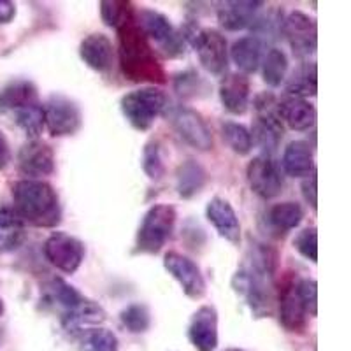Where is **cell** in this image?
I'll return each instance as SVG.
<instances>
[{"instance_id": "cell-1", "label": "cell", "mask_w": 351, "mask_h": 351, "mask_svg": "<svg viewBox=\"0 0 351 351\" xmlns=\"http://www.w3.org/2000/svg\"><path fill=\"white\" fill-rule=\"evenodd\" d=\"M278 269V253L263 243H253L247 250L246 263L236 272L232 287L246 299L256 318L272 313V281Z\"/></svg>"}, {"instance_id": "cell-2", "label": "cell", "mask_w": 351, "mask_h": 351, "mask_svg": "<svg viewBox=\"0 0 351 351\" xmlns=\"http://www.w3.org/2000/svg\"><path fill=\"white\" fill-rule=\"evenodd\" d=\"M118 43H120V65L125 77L134 83L164 84L167 81V74L156 58L148 37L144 36L136 21L118 30Z\"/></svg>"}, {"instance_id": "cell-3", "label": "cell", "mask_w": 351, "mask_h": 351, "mask_svg": "<svg viewBox=\"0 0 351 351\" xmlns=\"http://www.w3.org/2000/svg\"><path fill=\"white\" fill-rule=\"evenodd\" d=\"M14 213L25 225L51 228L60 223L62 206L58 193L43 180H20L12 184Z\"/></svg>"}, {"instance_id": "cell-4", "label": "cell", "mask_w": 351, "mask_h": 351, "mask_svg": "<svg viewBox=\"0 0 351 351\" xmlns=\"http://www.w3.org/2000/svg\"><path fill=\"white\" fill-rule=\"evenodd\" d=\"M167 95L155 86H144L121 97L120 108L128 123L139 132H148L156 118L167 109Z\"/></svg>"}, {"instance_id": "cell-5", "label": "cell", "mask_w": 351, "mask_h": 351, "mask_svg": "<svg viewBox=\"0 0 351 351\" xmlns=\"http://www.w3.org/2000/svg\"><path fill=\"white\" fill-rule=\"evenodd\" d=\"M253 106H255L256 118L250 134L253 143H256V146L263 152L262 155L271 156L278 149L285 134L283 121L278 114V100L271 92H263L255 97Z\"/></svg>"}, {"instance_id": "cell-6", "label": "cell", "mask_w": 351, "mask_h": 351, "mask_svg": "<svg viewBox=\"0 0 351 351\" xmlns=\"http://www.w3.org/2000/svg\"><path fill=\"white\" fill-rule=\"evenodd\" d=\"M176 225V209L169 204H155L144 215L136 237V252L155 255L165 246Z\"/></svg>"}, {"instance_id": "cell-7", "label": "cell", "mask_w": 351, "mask_h": 351, "mask_svg": "<svg viewBox=\"0 0 351 351\" xmlns=\"http://www.w3.org/2000/svg\"><path fill=\"white\" fill-rule=\"evenodd\" d=\"M184 43H190L199 55L202 67L213 76H225L228 69L227 39L215 28H188L181 32Z\"/></svg>"}, {"instance_id": "cell-8", "label": "cell", "mask_w": 351, "mask_h": 351, "mask_svg": "<svg viewBox=\"0 0 351 351\" xmlns=\"http://www.w3.org/2000/svg\"><path fill=\"white\" fill-rule=\"evenodd\" d=\"M141 30L148 39L155 40V44L169 58H178L184 55V39L181 32H178L165 14L153 9H144L139 14Z\"/></svg>"}, {"instance_id": "cell-9", "label": "cell", "mask_w": 351, "mask_h": 351, "mask_svg": "<svg viewBox=\"0 0 351 351\" xmlns=\"http://www.w3.org/2000/svg\"><path fill=\"white\" fill-rule=\"evenodd\" d=\"M43 109L44 127L48 128L53 137L74 136L83 125L80 106L69 97L60 95V93L49 97Z\"/></svg>"}, {"instance_id": "cell-10", "label": "cell", "mask_w": 351, "mask_h": 351, "mask_svg": "<svg viewBox=\"0 0 351 351\" xmlns=\"http://www.w3.org/2000/svg\"><path fill=\"white\" fill-rule=\"evenodd\" d=\"M86 247L83 241L67 232H53L44 243V256L53 267L65 274H74L83 263Z\"/></svg>"}, {"instance_id": "cell-11", "label": "cell", "mask_w": 351, "mask_h": 351, "mask_svg": "<svg viewBox=\"0 0 351 351\" xmlns=\"http://www.w3.org/2000/svg\"><path fill=\"white\" fill-rule=\"evenodd\" d=\"M172 128L178 132V136L192 146L197 152H209L215 146L213 141V134L209 130L208 123L202 118V114L184 106H178V108L171 109L169 114Z\"/></svg>"}, {"instance_id": "cell-12", "label": "cell", "mask_w": 351, "mask_h": 351, "mask_svg": "<svg viewBox=\"0 0 351 351\" xmlns=\"http://www.w3.org/2000/svg\"><path fill=\"white\" fill-rule=\"evenodd\" d=\"M246 178L252 192L263 200L274 199L283 190L285 183L281 167L269 155L255 156L247 165Z\"/></svg>"}, {"instance_id": "cell-13", "label": "cell", "mask_w": 351, "mask_h": 351, "mask_svg": "<svg viewBox=\"0 0 351 351\" xmlns=\"http://www.w3.org/2000/svg\"><path fill=\"white\" fill-rule=\"evenodd\" d=\"M164 267L181 285L184 295L195 300L202 299L206 293V280L192 258L178 252H169L164 256Z\"/></svg>"}, {"instance_id": "cell-14", "label": "cell", "mask_w": 351, "mask_h": 351, "mask_svg": "<svg viewBox=\"0 0 351 351\" xmlns=\"http://www.w3.org/2000/svg\"><path fill=\"white\" fill-rule=\"evenodd\" d=\"M283 34L299 58H309L316 49V21L302 11H291L283 20Z\"/></svg>"}, {"instance_id": "cell-15", "label": "cell", "mask_w": 351, "mask_h": 351, "mask_svg": "<svg viewBox=\"0 0 351 351\" xmlns=\"http://www.w3.org/2000/svg\"><path fill=\"white\" fill-rule=\"evenodd\" d=\"M18 169L27 180H39L55 172V153L51 146L39 139L28 141L18 152Z\"/></svg>"}, {"instance_id": "cell-16", "label": "cell", "mask_w": 351, "mask_h": 351, "mask_svg": "<svg viewBox=\"0 0 351 351\" xmlns=\"http://www.w3.org/2000/svg\"><path fill=\"white\" fill-rule=\"evenodd\" d=\"M188 339L197 351H215L218 346V313L213 306L199 307L188 327Z\"/></svg>"}, {"instance_id": "cell-17", "label": "cell", "mask_w": 351, "mask_h": 351, "mask_svg": "<svg viewBox=\"0 0 351 351\" xmlns=\"http://www.w3.org/2000/svg\"><path fill=\"white\" fill-rule=\"evenodd\" d=\"M206 216L223 239H227L230 244H236V246L241 243L239 218H237L236 209L232 208L228 200L221 199V197H213L208 202V208H206Z\"/></svg>"}, {"instance_id": "cell-18", "label": "cell", "mask_w": 351, "mask_h": 351, "mask_svg": "<svg viewBox=\"0 0 351 351\" xmlns=\"http://www.w3.org/2000/svg\"><path fill=\"white\" fill-rule=\"evenodd\" d=\"M252 84L250 77L241 72H228L219 84V100L232 114H244L250 106Z\"/></svg>"}, {"instance_id": "cell-19", "label": "cell", "mask_w": 351, "mask_h": 351, "mask_svg": "<svg viewBox=\"0 0 351 351\" xmlns=\"http://www.w3.org/2000/svg\"><path fill=\"white\" fill-rule=\"evenodd\" d=\"M81 60L100 74H109L114 64V48L104 34H90L80 46Z\"/></svg>"}, {"instance_id": "cell-20", "label": "cell", "mask_w": 351, "mask_h": 351, "mask_svg": "<svg viewBox=\"0 0 351 351\" xmlns=\"http://www.w3.org/2000/svg\"><path fill=\"white\" fill-rule=\"evenodd\" d=\"M262 8L263 2H260V0H232V2H223L218 8V21L225 30L239 32V30L252 27V23L258 16V11Z\"/></svg>"}, {"instance_id": "cell-21", "label": "cell", "mask_w": 351, "mask_h": 351, "mask_svg": "<svg viewBox=\"0 0 351 351\" xmlns=\"http://www.w3.org/2000/svg\"><path fill=\"white\" fill-rule=\"evenodd\" d=\"M278 114L291 130H309L316 121V109L307 99L285 95L278 100Z\"/></svg>"}, {"instance_id": "cell-22", "label": "cell", "mask_w": 351, "mask_h": 351, "mask_svg": "<svg viewBox=\"0 0 351 351\" xmlns=\"http://www.w3.org/2000/svg\"><path fill=\"white\" fill-rule=\"evenodd\" d=\"M39 102L37 86L28 80H14L0 90V112H14Z\"/></svg>"}, {"instance_id": "cell-23", "label": "cell", "mask_w": 351, "mask_h": 351, "mask_svg": "<svg viewBox=\"0 0 351 351\" xmlns=\"http://www.w3.org/2000/svg\"><path fill=\"white\" fill-rule=\"evenodd\" d=\"M281 167L291 178H307L315 172L313 149L306 141H291L283 152Z\"/></svg>"}, {"instance_id": "cell-24", "label": "cell", "mask_w": 351, "mask_h": 351, "mask_svg": "<svg viewBox=\"0 0 351 351\" xmlns=\"http://www.w3.org/2000/svg\"><path fill=\"white\" fill-rule=\"evenodd\" d=\"M307 311L295 291V285L287 287L280 295V322L288 332H304L307 325Z\"/></svg>"}, {"instance_id": "cell-25", "label": "cell", "mask_w": 351, "mask_h": 351, "mask_svg": "<svg viewBox=\"0 0 351 351\" xmlns=\"http://www.w3.org/2000/svg\"><path fill=\"white\" fill-rule=\"evenodd\" d=\"M106 319V311L93 300H83L71 311L62 315V325L67 332H83L92 325L102 324Z\"/></svg>"}, {"instance_id": "cell-26", "label": "cell", "mask_w": 351, "mask_h": 351, "mask_svg": "<svg viewBox=\"0 0 351 351\" xmlns=\"http://www.w3.org/2000/svg\"><path fill=\"white\" fill-rule=\"evenodd\" d=\"M262 46L263 43L255 36L241 37L232 44L230 58L239 67L241 74H252L258 71L262 64Z\"/></svg>"}, {"instance_id": "cell-27", "label": "cell", "mask_w": 351, "mask_h": 351, "mask_svg": "<svg viewBox=\"0 0 351 351\" xmlns=\"http://www.w3.org/2000/svg\"><path fill=\"white\" fill-rule=\"evenodd\" d=\"M208 181L206 169L195 162V160H186L178 167L176 172V188L181 199H192L193 195L200 192Z\"/></svg>"}, {"instance_id": "cell-28", "label": "cell", "mask_w": 351, "mask_h": 351, "mask_svg": "<svg viewBox=\"0 0 351 351\" xmlns=\"http://www.w3.org/2000/svg\"><path fill=\"white\" fill-rule=\"evenodd\" d=\"M25 241V223L12 208H0V253L14 252Z\"/></svg>"}, {"instance_id": "cell-29", "label": "cell", "mask_w": 351, "mask_h": 351, "mask_svg": "<svg viewBox=\"0 0 351 351\" xmlns=\"http://www.w3.org/2000/svg\"><path fill=\"white\" fill-rule=\"evenodd\" d=\"M269 223L281 234L293 230L304 218V209L297 202H281L269 209Z\"/></svg>"}, {"instance_id": "cell-30", "label": "cell", "mask_w": 351, "mask_h": 351, "mask_svg": "<svg viewBox=\"0 0 351 351\" xmlns=\"http://www.w3.org/2000/svg\"><path fill=\"white\" fill-rule=\"evenodd\" d=\"M318 81H316V65L315 62L306 60L293 74L287 84V95L300 97L306 99L309 95H316Z\"/></svg>"}, {"instance_id": "cell-31", "label": "cell", "mask_w": 351, "mask_h": 351, "mask_svg": "<svg viewBox=\"0 0 351 351\" xmlns=\"http://www.w3.org/2000/svg\"><path fill=\"white\" fill-rule=\"evenodd\" d=\"M120 343L112 330L102 327L86 328L80 334V351H118Z\"/></svg>"}, {"instance_id": "cell-32", "label": "cell", "mask_w": 351, "mask_h": 351, "mask_svg": "<svg viewBox=\"0 0 351 351\" xmlns=\"http://www.w3.org/2000/svg\"><path fill=\"white\" fill-rule=\"evenodd\" d=\"M262 76L263 81L271 88L280 86L285 81L288 71V56L283 49L271 48L262 60Z\"/></svg>"}, {"instance_id": "cell-33", "label": "cell", "mask_w": 351, "mask_h": 351, "mask_svg": "<svg viewBox=\"0 0 351 351\" xmlns=\"http://www.w3.org/2000/svg\"><path fill=\"white\" fill-rule=\"evenodd\" d=\"M100 16L108 27L120 30L134 21V5L125 0H104L100 2Z\"/></svg>"}, {"instance_id": "cell-34", "label": "cell", "mask_w": 351, "mask_h": 351, "mask_svg": "<svg viewBox=\"0 0 351 351\" xmlns=\"http://www.w3.org/2000/svg\"><path fill=\"white\" fill-rule=\"evenodd\" d=\"M12 118H14V123L27 134V137H30V141L39 139L44 128V109L40 102L18 109L12 112Z\"/></svg>"}, {"instance_id": "cell-35", "label": "cell", "mask_w": 351, "mask_h": 351, "mask_svg": "<svg viewBox=\"0 0 351 351\" xmlns=\"http://www.w3.org/2000/svg\"><path fill=\"white\" fill-rule=\"evenodd\" d=\"M221 136H223V141L227 143L228 148L234 153H237V155L244 156L252 152V134H250V130L244 125L236 123V121H225L221 125Z\"/></svg>"}, {"instance_id": "cell-36", "label": "cell", "mask_w": 351, "mask_h": 351, "mask_svg": "<svg viewBox=\"0 0 351 351\" xmlns=\"http://www.w3.org/2000/svg\"><path fill=\"white\" fill-rule=\"evenodd\" d=\"M48 291H49V299L51 302H56L58 306H62L65 311H71L76 306H80L83 300H86V297L83 293L76 290L74 287L64 281L62 278H53L48 285ZM64 311V313H65Z\"/></svg>"}, {"instance_id": "cell-37", "label": "cell", "mask_w": 351, "mask_h": 351, "mask_svg": "<svg viewBox=\"0 0 351 351\" xmlns=\"http://www.w3.org/2000/svg\"><path fill=\"white\" fill-rule=\"evenodd\" d=\"M120 322L132 334H143L152 325V315L146 304L134 302L120 313Z\"/></svg>"}, {"instance_id": "cell-38", "label": "cell", "mask_w": 351, "mask_h": 351, "mask_svg": "<svg viewBox=\"0 0 351 351\" xmlns=\"http://www.w3.org/2000/svg\"><path fill=\"white\" fill-rule=\"evenodd\" d=\"M143 171L146 172L149 180H160L164 176V160H162V153H160V144L156 141H149L144 148Z\"/></svg>"}, {"instance_id": "cell-39", "label": "cell", "mask_w": 351, "mask_h": 351, "mask_svg": "<svg viewBox=\"0 0 351 351\" xmlns=\"http://www.w3.org/2000/svg\"><path fill=\"white\" fill-rule=\"evenodd\" d=\"M297 252L309 262L316 263L318 260V234H316L315 227H307L297 234L295 241H293Z\"/></svg>"}, {"instance_id": "cell-40", "label": "cell", "mask_w": 351, "mask_h": 351, "mask_svg": "<svg viewBox=\"0 0 351 351\" xmlns=\"http://www.w3.org/2000/svg\"><path fill=\"white\" fill-rule=\"evenodd\" d=\"M295 291L302 306L306 307L307 315L315 316L318 311V285H316V281L304 278L295 285Z\"/></svg>"}, {"instance_id": "cell-41", "label": "cell", "mask_w": 351, "mask_h": 351, "mask_svg": "<svg viewBox=\"0 0 351 351\" xmlns=\"http://www.w3.org/2000/svg\"><path fill=\"white\" fill-rule=\"evenodd\" d=\"M204 86L202 77L195 71H184L180 72L174 80L176 92L181 97H195L199 95L200 88Z\"/></svg>"}, {"instance_id": "cell-42", "label": "cell", "mask_w": 351, "mask_h": 351, "mask_svg": "<svg viewBox=\"0 0 351 351\" xmlns=\"http://www.w3.org/2000/svg\"><path fill=\"white\" fill-rule=\"evenodd\" d=\"M302 195L306 202L316 211V204H318V178H316V172H313L311 176H307L304 180Z\"/></svg>"}, {"instance_id": "cell-43", "label": "cell", "mask_w": 351, "mask_h": 351, "mask_svg": "<svg viewBox=\"0 0 351 351\" xmlns=\"http://www.w3.org/2000/svg\"><path fill=\"white\" fill-rule=\"evenodd\" d=\"M16 16V5L9 0H0V23H11Z\"/></svg>"}, {"instance_id": "cell-44", "label": "cell", "mask_w": 351, "mask_h": 351, "mask_svg": "<svg viewBox=\"0 0 351 351\" xmlns=\"http://www.w3.org/2000/svg\"><path fill=\"white\" fill-rule=\"evenodd\" d=\"M9 162H11V148L5 136L0 132V171L8 167Z\"/></svg>"}, {"instance_id": "cell-45", "label": "cell", "mask_w": 351, "mask_h": 351, "mask_svg": "<svg viewBox=\"0 0 351 351\" xmlns=\"http://www.w3.org/2000/svg\"><path fill=\"white\" fill-rule=\"evenodd\" d=\"M5 311V306H4V300L0 299V318H2V315H4Z\"/></svg>"}, {"instance_id": "cell-46", "label": "cell", "mask_w": 351, "mask_h": 351, "mask_svg": "<svg viewBox=\"0 0 351 351\" xmlns=\"http://www.w3.org/2000/svg\"><path fill=\"white\" fill-rule=\"evenodd\" d=\"M227 351H243V350H236V348H234V350H227Z\"/></svg>"}]
</instances>
